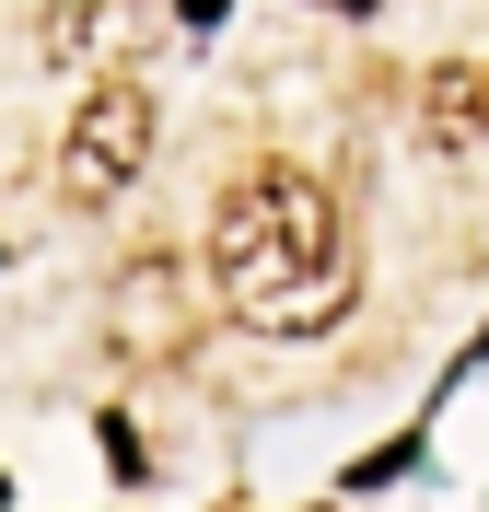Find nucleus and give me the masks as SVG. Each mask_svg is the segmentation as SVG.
<instances>
[{
	"label": "nucleus",
	"mask_w": 489,
	"mask_h": 512,
	"mask_svg": "<svg viewBox=\"0 0 489 512\" xmlns=\"http://www.w3.org/2000/svg\"><path fill=\"white\" fill-rule=\"evenodd\" d=\"M210 280L268 338L338 326L350 315V222H338V198L303 163H245L222 187V222H210Z\"/></svg>",
	"instance_id": "obj_1"
},
{
	"label": "nucleus",
	"mask_w": 489,
	"mask_h": 512,
	"mask_svg": "<svg viewBox=\"0 0 489 512\" xmlns=\"http://www.w3.org/2000/svg\"><path fill=\"white\" fill-rule=\"evenodd\" d=\"M152 163V94L140 82H105L94 105H82V128H70V152H59V187L94 210V198H117Z\"/></svg>",
	"instance_id": "obj_2"
},
{
	"label": "nucleus",
	"mask_w": 489,
	"mask_h": 512,
	"mask_svg": "<svg viewBox=\"0 0 489 512\" xmlns=\"http://www.w3.org/2000/svg\"><path fill=\"white\" fill-rule=\"evenodd\" d=\"M420 117L443 128V140H489V59H443L420 82Z\"/></svg>",
	"instance_id": "obj_3"
},
{
	"label": "nucleus",
	"mask_w": 489,
	"mask_h": 512,
	"mask_svg": "<svg viewBox=\"0 0 489 512\" xmlns=\"http://www.w3.org/2000/svg\"><path fill=\"white\" fill-rule=\"evenodd\" d=\"M210 12H222V0H187V24H210Z\"/></svg>",
	"instance_id": "obj_4"
},
{
	"label": "nucleus",
	"mask_w": 489,
	"mask_h": 512,
	"mask_svg": "<svg viewBox=\"0 0 489 512\" xmlns=\"http://www.w3.org/2000/svg\"><path fill=\"white\" fill-rule=\"evenodd\" d=\"M338 12H373V0H338Z\"/></svg>",
	"instance_id": "obj_5"
}]
</instances>
